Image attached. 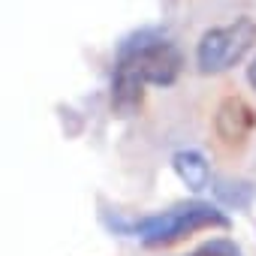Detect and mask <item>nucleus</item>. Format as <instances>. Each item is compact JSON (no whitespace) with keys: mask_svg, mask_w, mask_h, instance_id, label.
<instances>
[{"mask_svg":"<svg viewBox=\"0 0 256 256\" xmlns=\"http://www.w3.org/2000/svg\"><path fill=\"white\" fill-rule=\"evenodd\" d=\"M114 232L120 235H130V238H139L145 241L148 247H169V244H178L202 229H226L229 220L223 211H217L214 205L208 202H184V205H175L163 214H154V217H139V220H126V217H102Z\"/></svg>","mask_w":256,"mask_h":256,"instance_id":"obj_2","label":"nucleus"},{"mask_svg":"<svg viewBox=\"0 0 256 256\" xmlns=\"http://www.w3.org/2000/svg\"><path fill=\"white\" fill-rule=\"evenodd\" d=\"M190 256H241V250H238L232 241L220 238V241H211V244L199 247V250H196V253H190Z\"/></svg>","mask_w":256,"mask_h":256,"instance_id":"obj_6","label":"nucleus"},{"mask_svg":"<svg viewBox=\"0 0 256 256\" xmlns=\"http://www.w3.org/2000/svg\"><path fill=\"white\" fill-rule=\"evenodd\" d=\"M256 130V112L241 96H226L214 114V133L226 151H241Z\"/></svg>","mask_w":256,"mask_h":256,"instance_id":"obj_4","label":"nucleus"},{"mask_svg":"<svg viewBox=\"0 0 256 256\" xmlns=\"http://www.w3.org/2000/svg\"><path fill=\"white\" fill-rule=\"evenodd\" d=\"M253 42H256V22L247 16L235 18L232 24L211 28L202 34V40L196 46V64L205 76L226 72L253 48Z\"/></svg>","mask_w":256,"mask_h":256,"instance_id":"obj_3","label":"nucleus"},{"mask_svg":"<svg viewBox=\"0 0 256 256\" xmlns=\"http://www.w3.org/2000/svg\"><path fill=\"white\" fill-rule=\"evenodd\" d=\"M175 172L181 175V181L190 190H205L208 181H211L208 163H205V157L199 151H181V154H175Z\"/></svg>","mask_w":256,"mask_h":256,"instance_id":"obj_5","label":"nucleus"},{"mask_svg":"<svg viewBox=\"0 0 256 256\" xmlns=\"http://www.w3.org/2000/svg\"><path fill=\"white\" fill-rule=\"evenodd\" d=\"M181 66H184V58L178 46L163 36L142 34L139 40L124 42L118 64H114V76H112V108L120 118L136 114L142 106L145 88L175 84L181 76Z\"/></svg>","mask_w":256,"mask_h":256,"instance_id":"obj_1","label":"nucleus"},{"mask_svg":"<svg viewBox=\"0 0 256 256\" xmlns=\"http://www.w3.org/2000/svg\"><path fill=\"white\" fill-rule=\"evenodd\" d=\"M247 78H250V84L256 88V58H253V64H250V70H247Z\"/></svg>","mask_w":256,"mask_h":256,"instance_id":"obj_7","label":"nucleus"}]
</instances>
